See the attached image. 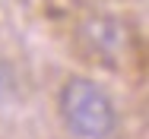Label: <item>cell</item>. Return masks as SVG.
<instances>
[{"mask_svg":"<svg viewBox=\"0 0 149 139\" xmlns=\"http://www.w3.org/2000/svg\"><path fill=\"white\" fill-rule=\"evenodd\" d=\"M83 35H86V44L105 60H120L124 51L130 48V35L124 22H118L114 16H92L83 26Z\"/></svg>","mask_w":149,"mask_h":139,"instance_id":"cell-2","label":"cell"},{"mask_svg":"<svg viewBox=\"0 0 149 139\" xmlns=\"http://www.w3.org/2000/svg\"><path fill=\"white\" fill-rule=\"evenodd\" d=\"M57 114L73 139H114L120 130V111L114 98L89 76H70L60 85Z\"/></svg>","mask_w":149,"mask_h":139,"instance_id":"cell-1","label":"cell"},{"mask_svg":"<svg viewBox=\"0 0 149 139\" xmlns=\"http://www.w3.org/2000/svg\"><path fill=\"white\" fill-rule=\"evenodd\" d=\"M13 92H16V76H13V66H10V60L0 54V108L13 98Z\"/></svg>","mask_w":149,"mask_h":139,"instance_id":"cell-3","label":"cell"}]
</instances>
